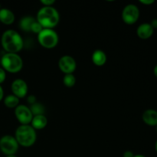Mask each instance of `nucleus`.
Segmentation results:
<instances>
[{
    "instance_id": "f8f14e48",
    "label": "nucleus",
    "mask_w": 157,
    "mask_h": 157,
    "mask_svg": "<svg viewBox=\"0 0 157 157\" xmlns=\"http://www.w3.org/2000/svg\"><path fill=\"white\" fill-rule=\"evenodd\" d=\"M142 118L147 125L156 127L157 125V110L153 109L146 110L143 113Z\"/></svg>"
},
{
    "instance_id": "9d476101",
    "label": "nucleus",
    "mask_w": 157,
    "mask_h": 157,
    "mask_svg": "<svg viewBox=\"0 0 157 157\" xmlns=\"http://www.w3.org/2000/svg\"><path fill=\"white\" fill-rule=\"evenodd\" d=\"M11 90L13 95L16 96L18 98H23L27 95L29 87L27 83L24 80L18 78L12 81Z\"/></svg>"
},
{
    "instance_id": "dca6fc26",
    "label": "nucleus",
    "mask_w": 157,
    "mask_h": 157,
    "mask_svg": "<svg viewBox=\"0 0 157 157\" xmlns=\"http://www.w3.org/2000/svg\"><path fill=\"white\" fill-rule=\"evenodd\" d=\"M35 21V19L33 17H24L20 21V28H21V29L24 30L25 32H31V28H32V24H33Z\"/></svg>"
},
{
    "instance_id": "f257e3e1",
    "label": "nucleus",
    "mask_w": 157,
    "mask_h": 157,
    "mask_svg": "<svg viewBox=\"0 0 157 157\" xmlns=\"http://www.w3.org/2000/svg\"><path fill=\"white\" fill-rule=\"evenodd\" d=\"M1 44L6 53H15L22 49L23 39L20 34L13 29H9L3 32L1 38Z\"/></svg>"
},
{
    "instance_id": "2eb2a0df",
    "label": "nucleus",
    "mask_w": 157,
    "mask_h": 157,
    "mask_svg": "<svg viewBox=\"0 0 157 157\" xmlns=\"http://www.w3.org/2000/svg\"><path fill=\"white\" fill-rule=\"evenodd\" d=\"M92 61L97 66H103L107 61V55L103 51L97 49L92 54Z\"/></svg>"
},
{
    "instance_id": "20e7f679",
    "label": "nucleus",
    "mask_w": 157,
    "mask_h": 157,
    "mask_svg": "<svg viewBox=\"0 0 157 157\" xmlns=\"http://www.w3.org/2000/svg\"><path fill=\"white\" fill-rule=\"evenodd\" d=\"M1 64L6 71L17 73L22 69L23 61L18 54L6 53L2 57Z\"/></svg>"
},
{
    "instance_id": "423d86ee",
    "label": "nucleus",
    "mask_w": 157,
    "mask_h": 157,
    "mask_svg": "<svg viewBox=\"0 0 157 157\" xmlns=\"http://www.w3.org/2000/svg\"><path fill=\"white\" fill-rule=\"evenodd\" d=\"M18 144L15 136L5 135L0 139V150L6 156L15 155L18 150Z\"/></svg>"
},
{
    "instance_id": "6e6552de",
    "label": "nucleus",
    "mask_w": 157,
    "mask_h": 157,
    "mask_svg": "<svg viewBox=\"0 0 157 157\" xmlns=\"http://www.w3.org/2000/svg\"><path fill=\"white\" fill-rule=\"evenodd\" d=\"M15 115L21 125H29L33 118L30 108L25 105H18L15 107Z\"/></svg>"
},
{
    "instance_id": "5701e85b",
    "label": "nucleus",
    "mask_w": 157,
    "mask_h": 157,
    "mask_svg": "<svg viewBox=\"0 0 157 157\" xmlns=\"http://www.w3.org/2000/svg\"><path fill=\"white\" fill-rule=\"evenodd\" d=\"M27 101L31 104V105H32V104H34L35 103H36V98H35V96H34V95H29L27 98Z\"/></svg>"
},
{
    "instance_id": "1a4fd4ad",
    "label": "nucleus",
    "mask_w": 157,
    "mask_h": 157,
    "mask_svg": "<svg viewBox=\"0 0 157 157\" xmlns=\"http://www.w3.org/2000/svg\"><path fill=\"white\" fill-rule=\"evenodd\" d=\"M58 67L65 75L73 74L76 70L77 63L75 58L70 55H64L58 61Z\"/></svg>"
},
{
    "instance_id": "cd10ccee",
    "label": "nucleus",
    "mask_w": 157,
    "mask_h": 157,
    "mask_svg": "<svg viewBox=\"0 0 157 157\" xmlns=\"http://www.w3.org/2000/svg\"><path fill=\"white\" fill-rule=\"evenodd\" d=\"M153 73H154V75L157 78V64L154 67V69H153Z\"/></svg>"
},
{
    "instance_id": "0eeeda50",
    "label": "nucleus",
    "mask_w": 157,
    "mask_h": 157,
    "mask_svg": "<svg viewBox=\"0 0 157 157\" xmlns=\"http://www.w3.org/2000/svg\"><path fill=\"white\" fill-rule=\"evenodd\" d=\"M140 9L136 5L129 4L124 7L122 12V18L127 25H133L138 21Z\"/></svg>"
},
{
    "instance_id": "7c9ffc66",
    "label": "nucleus",
    "mask_w": 157,
    "mask_h": 157,
    "mask_svg": "<svg viewBox=\"0 0 157 157\" xmlns=\"http://www.w3.org/2000/svg\"><path fill=\"white\" fill-rule=\"evenodd\" d=\"M6 157H17V156H15V155H11V156H6Z\"/></svg>"
},
{
    "instance_id": "a878e982",
    "label": "nucleus",
    "mask_w": 157,
    "mask_h": 157,
    "mask_svg": "<svg viewBox=\"0 0 157 157\" xmlns=\"http://www.w3.org/2000/svg\"><path fill=\"white\" fill-rule=\"evenodd\" d=\"M150 24L151 25L152 28H153V29H157V18H154V19L152 20L151 22H150Z\"/></svg>"
},
{
    "instance_id": "c85d7f7f",
    "label": "nucleus",
    "mask_w": 157,
    "mask_h": 157,
    "mask_svg": "<svg viewBox=\"0 0 157 157\" xmlns=\"http://www.w3.org/2000/svg\"><path fill=\"white\" fill-rule=\"evenodd\" d=\"M134 157H146L144 156V155H140V154H138V155H135Z\"/></svg>"
},
{
    "instance_id": "bb28decb",
    "label": "nucleus",
    "mask_w": 157,
    "mask_h": 157,
    "mask_svg": "<svg viewBox=\"0 0 157 157\" xmlns=\"http://www.w3.org/2000/svg\"><path fill=\"white\" fill-rule=\"evenodd\" d=\"M3 97H4V91H3V89L2 87V86L0 85V101L3 99Z\"/></svg>"
},
{
    "instance_id": "aec40b11",
    "label": "nucleus",
    "mask_w": 157,
    "mask_h": 157,
    "mask_svg": "<svg viewBox=\"0 0 157 157\" xmlns=\"http://www.w3.org/2000/svg\"><path fill=\"white\" fill-rule=\"evenodd\" d=\"M42 26L37 21V20H35V21H34L33 24H32V28H31V32H32L33 33L38 34H38L42 31Z\"/></svg>"
},
{
    "instance_id": "393cba45",
    "label": "nucleus",
    "mask_w": 157,
    "mask_h": 157,
    "mask_svg": "<svg viewBox=\"0 0 157 157\" xmlns=\"http://www.w3.org/2000/svg\"><path fill=\"white\" fill-rule=\"evenodd\" d=\"M135 155L133 154V153L130 150H127V151L124 152V157H134Z\"/></svg>"
},
{
    "instance_id": "a211bd4d",
    "label": "nucleus",
    "mask_w": 157,
    "mask_h": 157,
    "mask_svg": "<svg viewBox=\"0 0 157 157\" xmlns=\"http://www.w3.org/2000/svg\"><path fill=\"white\" fill-rule=\"evenodd\" d=\"M64 85L67 87H73L76 83V78L73 74H67L63 78Z\"/></svg>"
},
{
    "instance_id": "ddd939ff",
    "label": "nucleus",
    "mask_w": 157,
    "mask_h": 157,
    "mask_svg": "<svg viewBox=\"0 0 157 157\" xmlns=\"http://www.w3.org/2000/svg\"><path fill=\"white\" fill-rule=\"evenodd\" d=\"M48 124V119L46 117L43 115H36L33 116L32 121L31 122V126L36 130H42L47 126Z\"/></svg>"
},
{
    "instance_id": "39448f33",
    "label": "nucleus",
    "mask_w": 157,
    "mask_h": 157,
    "mask_svg": "<svg viewBox=\"0 0 157 157\" xmlns=\"http://www.w3.org/2000/svg\"><path fill=\"white\" fill-rule=\"evenodd\" d=\"M38 43L45 48H53L58 44L59 38L55 31L50 29H43L38 35Z\"/></svg>"
},
{
    "instance_id": "4be33fe9",
    "label": "nucleus",
    "mask_w": 157,
    "mask_h": 157,
    "mask_svg": "<svg viewBox=\"0 0 157 157\" xmlns=\"http://www.w3.org/2000/svg\"><path fill=\"white\" fill-rule=\"evenodd\" d=\"M40 2L44 6H52L55 2V0H41Z\"/></svg>"
},
{
    "instance_id": "c756f323",
    "label": "nucleus",
    "mask_w": 157,
    "mask_h": 157,
    "mask_svg": "<svg viewBox=\"0 0 157 157\" xmlns=\"http://www.w3.org/2000/svg\"><path fill=\"white\" fill-rule=\"evenodd\" d=\"M155 150H156V151L157 153V140L156 141V144H155Z\"/></svg>"
},
{
    "instance_id": "f3484780",
    "label": "nucleus",
    "mask_w": 157,
    "mask_h": 157,
    "mask_svg": "<svg viewBox=\"0 0 157 157\" xmlns=\"http://www.w3.org/2000/svg\"><path fill=\"white\" fill-rule=\"evenodd\" d=\"M4 104L9 108H15L19 105V98L13 94L8 95L5 98Z\"/></svg>"
},
{
    "instance_id": "2f4dec72",
    "label": "nucleus",
    "mask_w": 157,
    "mask_h": 157,
    "mask_svg": "<svg viewBox=\"0 0 157 157\" xmlns=\"http://www.w3.org/2000/svg\"><path fill=\"white\" fill-rule=\"evenodd\" d=\"M156 133H157V125L156 126Z\"/></svg>"
},
{
    "instance_id": "4468645a",
    "label": "nucleus",
    "mask_w": 157,
    "mask_h": 157,
    "mask_svg": "<svg viewBox=\"0 0 157 157\" xmlns=\"http://www.w3.org/2000/svg\"><path fill=\"white\" fill-rule=\"evenodd\" d=\"M0 21L8 25H12L15 21V15L10 9H0Z\"/></svg>"
},
{
    "instance_id": "6ab92c4d",
    "label": "nucleus",
    "mask_w": 157,
    "mask_h": 157,
    "mask_svg": "<svg viewBox=\"0 0 157 157\" xmlns=\"http://www.w3.org/2000/svg\"><path fill=\"white\" fill-rule=\"evenodd\" d=\"M32 111L33 116H36V115H43L44 112V107L42 104H39V103H35L34 104L31 105L29 107Z\"/></svg>"
},
{
    "instance_id": "9b49d317",
    "label": "nucleus",
    "mask_w": 157,
    "mask_h": 157,
    "mask_svg": "<svg viewBox=\"0 0 157 157\" xmlns=\"http://www.w3.org/2000/svg\"><path fill=\"white\" fill-rule=\"evenodd\" d=\"M154 29L150 23H143L136 29L137 36L141 39H148L153 35Z\"/></svg>"
},
{
    "instance_id": "7ed1b4c3",
    "label": "nucleus",
    "mask_w": 157,
    "mask_h": 157,
    "mask_svg": "<svg viewBox=\"0 0 157 157\" xmlns=\"http://www.w3.org/2000/svg\"><path fill=\"white\" fill-rule=\"evenodd\" d=\"M15 138L18 145L25 147H32L36 142V131L31 125H21L15 130Z\"/></svg>"
},
{
    "instance_id": "b1692460",
    "label": "nucleus",
    "mask_w": 157,
    "mask_h": 157,
    "mask_svg": "<svg viewBox=\"0 0 157 157\" xmlns=\"http://www.w3.org/2000/svg\"><path fill=\"white\" fill-rule=\"evenodd\" d=\"M140 2L144 5H151L155 2L154 0H140Z\"/></svg>"
},
{
    "instance_id": "f03ea898",
    "label": "nucleus",
    "mask_w": 157,
    "mask_h": 157,
    "mask_svg": "<svg viewBox=\"0 0 157 157\" xmlns=\"http://www.w3.org/2000/svg\"><path fill=\"white\" fill-rule=\"evenodd\" d=\"M36 20L43 29H52L59 22L60 15L55 8L44 6L38 12Z\"/></svg>"
},
{
    "instance_id": "412c9836",
    "label": "nucleus",
    "mask_w": 157,
    "mask_h": 157,
    "mask_svg": "<svg viewBox=\"0 0 157 157\" xmlns=\"http://www.w3.org/2000/svg\"><path fill=\"white\" fill-rule=\"evenodd\" d=\"M6 71H5L2 67H0V84H2V83L6 81Z\"/></svg>"
}]
</instances>
